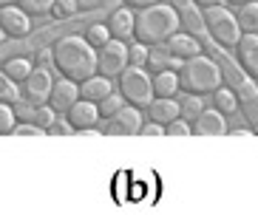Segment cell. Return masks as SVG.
<instances>
[{
    "mask_svg": "<svg viewBox=\"0 0 258 215\" xmlns=\"http://www.w3.org/2000/svg\"><path fill=\"white\" fill-rule=\"evenodd\" d=\"M12 133H15V136H46V131H43V128H37L34 122H26V125L17 122Z\"/></svg>",
    "mask_w": 258,
    "mask_h": 215,
    "instance_id": "cell-34",
    "label": "cell"
},
{
    "mask_svg": "<svg viewBox=\"0 0 258 215\" xmlns=\"http://www.w3.org/2000/svg\"><path fill=\"white\" fill-rule=\"evenodd\" d=\"M125 65H128V43L111 37L105 46L97 48V74L114 79V77H119V71Z\"/></svg>",
    "mask_w": 258,
    "mask_h": 215,
    "instance_id": "cell-6",
    "label": "cell"
},
{
    "mask_svg": "<svg viewBox=\"0 0 258 215\" xmlns=\"http://www.w3.org/2000/svg\"><path fill=\"white\" fill-rule=\"evenodd\" d=\"M51 65L54 71H60L62 77L74 79L77 85L83 79L97 74V48L85 43V37L77 34H66L51 46Z\"/></svg>",
    "mask_w": 258,
    "mask_h": 215,
    "instance_id": "cell-1",
    "label": "cell"
},
{
    "mask_svg": "<svg viewBox=\"0 0 258 215\" xmlns=\"http://www.w3.org/2000/svg\"><path fill=\"white\" fill-rule=\"evenodd\" d=\"M182 62L184 60H179V57H173V54L162 51L159 46H153V48H148V62H145V68L151 71V74H156V71H179L182 68Z\"/></svg>",
    "mask_w": 258,
    "mask_h": 215,
    "instance_id": "cell-18",
    "label": "cell"
},
{
    "mask_svg": "<svg viewBox=\"0 0 258 215\" xmlns=\"http://www.w3.org/2000/svg\"><path fill=\"white\" fill-rule=\"evenodd\" d=\"M176 79H179V91L199 93V96L213 93L221 82H224L219 62L213 60V57H207V54H202V51L187 57V60L182 62V68L176 71Z\"/></svg>",
    "mask_w": 258,
    "mask_h": 215,
    "instance_id": "cell-3",
    "label": "cell"
},
{
    "mask_svg": "<svg viewBox=\"0 0 258 215\" xmlns=\"http://www.w3.org/2000/svg\"><path fill=\"white\" fill-rule=\"evenodd\" d=\"M145 62H148V46L139 40L128 43V65H142L145 68Z\"/></svg>",
    "mask_w": 258,
    "mask_h": 215,
    "instance_id": "cell-31",
    "label": "cell"
},
{
    "mask_svg": "<svg viewBox=\"0 0 258 215\" xmlns=\"http://www.w3.org/2000/svg\"><path fill=\"white\" fill-rule=\"evenodd\" d=\"M179 29H182V20H179L176 6H167L162 0L153 6L137 9V15H134V40L145 43L148 48L162 46Z\"/></svg>",
    "mask_w": 258,
    "mask_h": 215,
    "instance_id": "cell-2",
    "label": "cell"
},
{
    "mask_svg": "<svg viewBox=\"0 0 258 215\" xmlns=\"http://www.w3.org/2000/svg\"><path fill=\"white\" fill-rule=\"evenodd\" d=\"M108 40H111V31H108L105 23H94L85 29V43L91 48H99V46H105Z\"/></svg>",
    "mask_w": 258,
    "mask_h": 215,
    "instance_id": "cell-26",
    "label": "cell"
},
{
    "mask_svg": "<svg viewBox=\"0 0 258 215\" xmlns=\"http://www.w3.org/2000/svg\"><path fill=\"white\" fill-rule=\"evenodd\" d=\"M255 88H258V85H255Z\"/></svg>",
    "mask_w": 258,
    "mask_h": 215,
    "instance_id": "cell-45",
    "label": "cell"
},
{
    "mask_svg": "<svg viewBox=\"0 0 258 215\" xmlns=\"http://www.w3.org/2000/svg\"><path fill=\"white\" fill-rule=\"evenodd\" d=\"M15 125H17L15 108L9 105V102H0V136L12 133V131H15Z\"/></svg>",
    "mask_w": 258,
    "mask_h": 215,
    "instance_id": "cell-30",
    "label": "cell"
},
{
    "mask_svg": "<svg viewBox=\"0 0 258 215\" xmlns=\"http://www.w3.org/2000/svg\"><path fill=\"white\" fill-rule=\"evenodd\" d=\"M134 9H128V6H122V9H116L114 15H111V20H108V31H111V37L114 40H122V43H131L134 40Z\"/></svg>",
    "mask_w": 258,
    "mask_h": 215,
    "instance_id": "cell-16",
    "label": "cell"
},
{
    "mask_svg": "<svg viewBox=\"0 0 258 215\" xmlns=\"http://www.w3.org/2000/svg\"><path fill=\"white\" fill-rule=\"evenodd\" d=\"M37 60H40V65H43V68H54V65H51V48H43Z\"/></svg>",
    "mask_w": 258,
    "mask_h": 215,
    "instance_id": "cell-37",
    "label": "cell"
},
{
    "mask_svg": "<svg viewBox=\"0 0 258 215\" xmlns=\"http://www.w3.org/2000/svg\"><path fill=\"white\" fill-rule=\"evenodd\" d=\"M230 136L233 139H247V136H255V133H252V128H235V131H230Z\"/></svg>",
    "mask_w": 258,
    "mask_h": 215,
    "instance_id": "cell-38",
    "label": "cell"
},
{
    "mask_svg": "<svg viewBox=\"0 0 258 215\" xmlns=\"http://www.w3.org/2000/svg\"><path fill=\"white\" fill-rule=\"evenodd\" d=\"M139 133H142V136H165V128H162L159 122H145L142 128H139Z\"/></svg>",
    "mask_w": 258,
    "mask_h": 215,
    "instance_id": "cell-35",
    "label": "cell"
},
{
    "mask_svg": "<svg viewBox=\"0 0 258 215\" xmlns=\"http://www.w3.org/2000/svg\"><path fill=\"white\" fill-rule=\"evenodd\" d=\"M17 6L29 17H43V15H51L54 0H17Z\"/></svg>",
    "mask_w": 258,
    "mask_h": 215,
    "instance_id": "cell-28",
    "label": "cell"
},
{
    "mask_svg": "<svg viewBox=\"0 0 258 215\" xmlns=\"http://www.w3.org/2000/svg\"><path fill=\"white\" fill-rule=\"evenodd\" d=\"M3 6H17V0H0V9Z\"/></svg>",
    "mask_w": 258,
    "mask_h": 215,
    "instance_id": "cell-42",
    "label": "cell"
},
{
    "mask_svg": "<svg viewBox=\"0 0 258 215\" xmlns=\"http://www.w3.org/2000/svg\"><path fill=\"white\" fill-rule=\"evenodd\" d=\"M202 20H205L207 37H210L216 46H221L224 51H233L235 43H238V37L244 34V31L238 29L235 15L230 12V9L219 6V3H216V6L202 9Z\"/></svg>",
    "mask_w": 258,
    "mask_h": 215,
    "instance_id": "cell-4",
    "label": "cell"
},
{
    "mask_svg": "<svg viewBox=\"0 0 258 215\" xmlns=\"http://www.w3.org/2000/svg\"><path fill=\"white\" fill-rule=\"evenodd\" d=\"M235 20H238V29L241 31H252V34H255L258 31V0H247V3H241Z\"/></svg>",
    "mask_w": 258,
    "mask_h": 215,
    "instance_id": "cell-20",
    "label": "cell"
},
{
    "mask_svg": "<svg viewBox=\"0 0 258 215\" xmlns=\"http://www.w3.org/2000/svg\"><path fill=\"white\" fill-rule=\"evenodd\" d=\"M119 93L125 96V102L134 108H148V102L153 99V88H151V74L142 65H125L119 71Z\"/></svg>",
    "mask_w": 258,
    "mask_h": 215,
    "instance_id": "cell-5",
    "label": "cell"
},
{
    "mask_svg": "<svg viewBox=\"0 0 258 215\" xmlns=\"http://www.w3.org/2000/svg\"><path fill=\"white\" fill-rule=\"evenodd\" d=\"M20 99V91H17V82L9 77L6 71L0 68V102H9V105H15Z\"/></svg>",
    "mask_w": 258,
    "mask_h": 215,
    "instance_id": "cell-27",
    "label": "cell"
},
{
    "mask_svg": "<svg viewBox=\"0 0 258 215\" xmlns=\"http://www.w3.org/2000/svg\"><path fill=\"white\" fill-rule=\"evenodd\" d=\"M153 3H159V0H122V6H128V9H145V6H153Z\"/></svg>",
    "mask_w": 258,
    "mask_h": 215,
    "instance_id": "cell-36",
    "label": "cell"
},
{
    "mask_svg": "<svg viewBox=\"0 0 258 215\" xmlns=\"http://www.w3.org/2000/svg\"><path fill=\"white\" fill-rule=\"evenodd\" d=\"M125 105V96L122 93H108V96H102V99L97 102V111H99V119H108V116H114L119 108Z\"/></svg>",
    "mask_w": 258,
    "mask_h": 215,
    "instance_id": "cell-24",
    "label": "cell"
},
{
    "mask_svg": "<svg viewBox=\"0 0 258 215\" xmlns=\"http://www.w3.org/2000/svg\"><path fill=\"white\" fill-rule=\"evenodd\" d=\"M159 48H162V51H167V54H173V57H179V60H187V57H193V54L202 51V43H199L193 34H182V31H176V34H170Z\"/></svg>",
    "mask_w": 258,
    "mask_h": 215,
    "instance_id": "cell-15",
    "label": "cell"
},
{
    "mask_svg": "<svg viewBox=\"0 0 258 215\" xmlns=\"http://www.w3.org/2000/svg\"><path fill=\"white\" fill-rule=\"evenodd\" d=\"M0 29L6 31V37H26L31 31L29 15L20 6H3L0 9Z\"/></svg>",
    "mask_w": 258,
    "mask_h": 215,
    "instance_id": "cell-13",
    "label": "cell"
},
{
    "mask_svg": "<svg viewBox=\"0 0 258 215\" xmlns=\"http://www.w3.org/2000/svg\"><path fill=\"white\" fill-rule=\"evenodd\" d=\"M227 3H238V6H241V3H247V0H227Z\"/></svg>",
    "mask_w": 258,
    "mask_h": 215,
    "instance_id": "cell-44",
    "label": "cell"
},
{
    "mask_svg": "<svg viewBox=\"0 0 258 215\" xmlns=\"http://www.w3.org/2000/svg\"><path fill=\"white\" fill-rule=\"evenodd\" d=\"M233 51H235V60H238V68L250 79H258V31L255 34L244 31Z\"/></svg>",
    "mask_w": 258,
    "mask_h": 215,
    "instance_id": "cell-9",
    "label": "cell"
},
{
    "mask_svg": "<svg viewBox=\"0 0 258 215\" xmlns=\"http://www.w3.org/2000/svg\"><path fill=\"white\" fill-rule=\"evenodd\" d=\"M80 136H85V139H97V136H102V131H97V128H85V131H77Z\"/></svg>",
    "mask_w": 258,
    "mask_h": 215,
    "instance_id": "cell-40",
    "label": "cell"
},
{
    "mask_svg": "<svg viewBox=\"0 0 258 215\" xmlns=\"http://www.w3.org/2000/svg\"><path fill=\"white\" fill-rule=\"evenodd\" d=\"M54 85V68H31V74L23 79V99L31 105H43L48 102V91Z\"/></svg>",
    "mask_w": 258,
    "mask_h": 215,
    "instance_id": "cell-8",
    "label": "cell"
},
{
    "mask_svg": "<svg viewBox=\"0 0 258 215\" xmlns=\"http://www.w3.org/2000/svg\"><path fill=\"white\" fill-rule=\"evenodd\" d=\"M190 133H196V136H224V133H227V119H224V114L216 111V108H205V111L193 119Z\"/></svg>",
    "mask_w": 258,
    "mask_h": 215,
    "instance_id": "cell-11",
    "label": "cell"
},
{
    "mask_svg": "<svg viewBox=\"0 0 258 215\" xmlns=\"http://www.w3.org/2000/svg\"><path fill=\"white\" fill-rule=\"evenodd\" d=\"M77 99H80V85H77L74 79H69V77H60V79H54L46 105H51L57 114H66Z\"/></svg>",
    "mask_w": 258,
    "mask_h": 215,
    "instance_id": "cell-10",
    "label": "cell"
},
{
    "mask_svg": "<svg viewBox=\"0 0 258 215\" xmlns=\"http://www.w3.org/2000/svg\"><path fill=\"white\" fill-rule=\"evenodd\" d=\"M77 3H80V9H99L108 0H77Z\"/></svg>",
    "mask_w": 258,
    "mask_h": 215,
    "instance_id": "cell-39",
    "label": "cell"
},
{
    "mask_svg": "<svg viewBox=\"0 0 258 215\" xmlns=\"http://www.w3.org/2000/svg\"><path fill=\"white\" fill-rule=\"evenodd\" d=\"M77 12H80V3H77V0H54V6H51L54 20H69Z\"/></svg>",
    "mask_w": 258,
    "mask_h": 215,
    "instance_id": "cell-29",
    "label": "cell"
},
{
    "mask_svg": "<svg viewBox=\"0 0 258 215\" xmlns=\"http://www.w3.org/2000/svg\"><path fill=\"white\" fill-rule=\"evenodd\" d=\"M111 91H114V85H111L108 77H102V74H94V77L80 82V99H88V102H99Z\"/></svg>",
    "mask_w": 258,
    "mask_h": 215,
    "instance_id": "cell-17",
    "label": "cell"
},
{
    "mask_svg": "<svg viewBox=\"0 0 258 215\" xmlns=\"http://www.w3.org/2000/svg\"><path fill=\"white\" fill-rule=\"evenodd\" d=\"M3 71H6L15 82H23V79L31 74V62L26 60V57H9V60L3 62Z\"/></svg>",
    "mask_w": 258,
    "mask_h": 215,
    "instance_id": "cell-23",
    "label": "cell"
},
{
    "mask_svg": "<svg viewBox=\"0 0 258 215\" xmlns=\"http://www.w3.org/2000/svg\"><path fill=\"white\" fill-rule=\"evenodd\" d=\"M202 111H205V102L199 93H184L179 99V119H184V122H193Z\"/></svg>",
    "mask_w": 258,
    "mask_h": 215,
    "instance_id": "cell-21",
    "label": "cell"
},
{
    "mask_svg": "<svg viewBox=\"0 0 258 215\" xmlns=\"http://www.w3.org/2000/svg\"><path fill=\"white\" fill-rule=\"evenodd\" d=\"M145 111H148V119L151 122H159L165 128L167 122L179 119V99H173V96H153Z\"/></svg>",
    "mask_w": 258,
    "mask_h": 215,
    "instance_id": "cell-14",
    "label": "cell"
},
{
    "mask_svg": "<svg viewBox=\"0 0 258 215\" xmlns=\"http://www.w3.org/2000/svg\"><path fill=\"white\" fill-rule=\"evenodd\" d=\"M71 133H74V128L69 125V119H60V116L46 128V136H71Z\"/></svg>",
    "mask_w": 258,
    "mask_h": 215,
    "instance_id": "cell-32",
    "label": "cell"
},
{
    "mask_svg": "<svg viewBox=\"0 0 258 215\" xmlns=\"http://www.w3.org/2000/svg\"><path fill=\"white\" fill-rule=\"evenodd\" d=\"M151 88H153V96H176L179 93L176 71H156V74H151Z\"/></svg>",
    "mask_w": 258,
    "mask_h": 215,
    "instance_id": "cell-19",
    "label": "cell"
},
{
    "mask_svg": "<svg viewBox=\"0 0 258 215\" xmlns=\"http://www.w3.org/2000/svg\"><path fill=\"white\" fill-rule=\"evenodd\" d=\"M213 93H216V96H213V99H216V111H221L224 116L238 111V96H235L233 88H224V85H219Z\"/></svg>",
    "mask_w": 258,
    "mask_h": 215,
    "instance_id": "cell-22",
    "label": "cell"
},
{
    "mask_svg": "<svg viewBox=\"0 0 258 215\" xmlns=\"http://www.w3.org/2000/svg\"><path fill=\"white\" fill-rule=\"evenodd\" d=\"M139 128H142V114H139V108L125 102L114 116L105 119L102 133H105V136H137Z\"/></svg>",
    "mask_w": 258,
    "mask_h": 215,
    "instance_id": "cell-7",
    "label": "cell"
},
{
    "mask_svg": "<svg viewBox=\"0 0 258 215\" xmlns=\"http://www.w3.org/2000/svg\"><path fill=\"white\" fill-rule=\"evenodd\" d=\"M66 119L69 125L77 131H85V128H94L99 122V111H97V102H88V99H77L74 105L66 111Z\"/></svg>",
    "mask_w": 258,
    "mask_h": 215,
    "instance_id": "cell-12",
    "label": "cell"
},
{
    "mask_svg": "<svg viewBox=\"0 0 258 215\" xmlns=\"http://www.w3.org/2000/svg\"><path fill=\"white\" fill-rule=\"evenodd\" d=\"M165 136H190V122L184 119H173L165 125Z\"/></svg>",
    "mask_w": 258,
    "mask_h": 215,
    "instance_id": "cell-33",
    "label": "cell"
},
{
    "mask_svg": "<svg viewBox=\"0 0 258 215\" xmlns=\"http://www.w3.org/2000/svg\"><path fill=\"white\" fill-rule=\"evenodd\" d=\"M193 3H196L199 9H207V6H216L219 0H193Z\"/></svg>",
    "mask_w": 258,
    "mask_h": 215,
    "instance_id": "cell-41",
    "label": "cell"
},
{
    "mask_svg": "<svg viewBox=\"0 0 258 215\" xmlns=\"http://www.w3.org/2000/svg\"><path fill=\"white\" fill-rule=\"evenodd\" d=\"M6 40H9V37H6V31L0 29V46H3V43H6Z\"/></svg>",
    "mask_w": 258,
    "mask_h": 215,
    "instance_id": "cell-43",
    "label": "cell"
},
{
    "mask_svg": "<svg viewBox=\"0 0 258 215\" xmlns=\"http://www.w3.org/2000/svg\"><path fill=\"white\" fill-rule=\"evenodd\" d=\"M57 116H60V114H57L51 105H46V102H43V105H34V111H31V116H29V122H34L37 128H43V131H46V128L54 122V119H57Z\"/></svg>",
    "mask_w": 258,
    "mask_h": 215,
    "instance_id": "cell-25",
    "label": "cell"
}]
</instances>
